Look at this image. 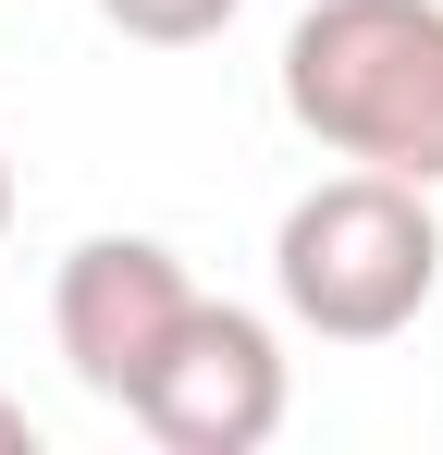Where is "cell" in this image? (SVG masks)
Wrapping results in <instances>:
<instances>
[{
	"instance_id": "6da1fadb",
	"label": "cell",
	"mask_w": 443,
	"mask_h": 455,
	"mask_svg": "<svg viewBox=\"0 0 443 455\" xmlns=\"http://www.w3.org/2000/svg\"><path fill=\"white\" fill-rule=\"evenodd\" d=\"M284 111L333 160L443 185V0H308L284 25Z\"/></svg>"
},
{
	"instance_id": "7a4b0ae2",
	"label": "cell",
	"mask_w": 443,
	"mask_h": 455,
	"mask_svg": "<svg viewBox=\"0 0 443 455\" xmlns=\"http://www.w3.org/2000/svg\"><path fill=\"white\" fill-rule=\"evenodd\" d=\"M271 283H284V320L320 332V345H394L443 283V222H431V185L407 172H333L308 185L271 234Z\"/></svg>"
},
{
	"instance_id": "3957f363",
	"label": "cell",
	"mask_w": 443,
	"mask_h": 455,
	"mask_svg": "<svg viewBox=\"0 0 443 455\" xmlns=\"http://www.w3.org/2000/svg\"><path fill=\"white\" fill-rule=\"evenodd\" d=\"M124 419H136L160 455H259L284 431V345H271V320L197 296L173 320V345H160V370L136 381Z\"/></svg>"
},
{
	"instance_id": "277c9868",
	"label": "cell",
	"mask_w": 443,
	"mask_h": 455,
	"mask_svg": "<svg viewBox=\"0 0 443 455\" xmlns=\"http://www.w3.org/2000/svg\"><path fill=\"white\" fill-rule=\"evenodd\" d=\"M185 307H197V283L160 234H86L62 259V283H50V345L99 406H136V381L160 370Z\"/></svg>"
},
{
	"instance_id": "5b68a950",
	"label": "cell",
	"mask_w": 443,
	"mask_h": 455,
	"mask_svg": "<svg viewBox=\"0 0 443 455\" xmlns=\"http://www.w3.org/2000/svg\"><path fill=\"white\" fill-rule=\"evenodd\" d=\"M246 0H99V25L111 37H136V50H197V37H222Z\"/></svg>"
},
{
	"instance_id": "8992f818",
	"label": "cell",
	"mask_w": 443,
	"mask_h": 455,
	"mask_svg": "<svg viewBox=\"0 0 443 455\" xmlns=\"http://www.w3.org/2000/svg\"><path fill=\"white\" fill-rule=\"evenodd\" d=\"M0 455H37V419H25L12 394H0Z\"/></svg>"
},
{
	"instance_id": "52a82bcc",
	"label": "cell",
	"mask_w": 443,
	"mask_h": 455,
	"mask_svg": "<svg viewBox=\"0 0 443 455\" xmlns=\"http://www.w3.org/2000/svg\"><path fill=\"white\" fill-rule=\"evenodd\" d=\"M0 234H12V160H0Z\"/></svg>"
}]
</instances>
